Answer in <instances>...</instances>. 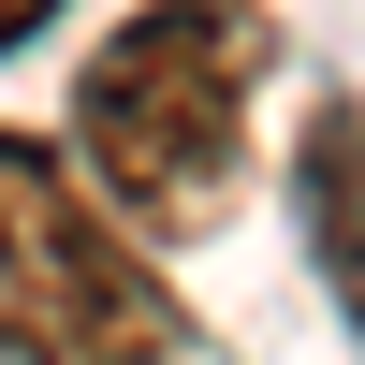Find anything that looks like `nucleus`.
I'll return each mask as SVG.
<instances>
[{"label": "nucleus", "mask_w": 365, "mask_h": 365, "mask_svg": "<svg viewBox=\"0 0 365 365\" xmlns=\"http://www.w3.org/2000/svg\"><path fill=\"white\" fill-rule=\"evenodd\" d=\"M44 15H58V0H0V58H15L29 29H44Z\"/></svg>", "instance_id": "4"}, {"label": "nucleus", "mask_w": 365, "mask_h": 365, "mask_svg": "<svg viewBox=\"0 0 365 365\" xmlns=\"http://www.w3.org/2000/svg\"><path fill=\"white\" fill-rule=\"evenodd\" d=\"M263 0H146L88 44L73 161L117 234H205L249 190V103H263Z\"/></svg>", "instance_id": "1"}, {"label": "nucleus", "mask_w": 365, "mask_h": 365, "mask_svg": "<svg viewBox=\"0 0 365 365\" xmlns=\"http://www.w3.org/2000/svg\"><path fill=\"white\" fill-rule=\"evenodd\" d=\"M0 365H190V307L44 132H0Z\"/></svg>", "instance_id": "2"}, {"label": "nucleus", "mask_w": 365, "mask_h": 365, "mask_svg": "<svg viewBox=\"0 0 365 365\" xmlns=\"http://www.w3.org/2000/svg\"><path fill=\"white\" fill-rule=\"evenodd\" d=\"M292 205H307L322 292H336L351 336H365V103H322L307 132H292Z\"/></svg>", "instance_id": "3"}]
</instances>
